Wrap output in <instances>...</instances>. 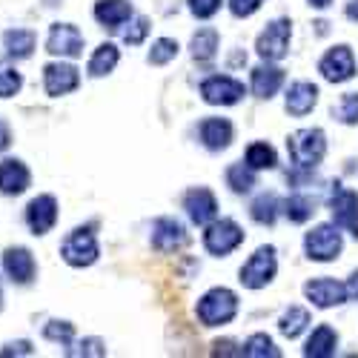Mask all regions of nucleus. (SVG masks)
Instances as JSON below:
<instances>
[{
    "instance_id": "20e7f679",
    "label": "nucleus",
    "mask_w": 358,
    "mask_h": 358,
    "mask_svg": "<svg viewBox=\"0 0 358 358\" xmlns=\"http://www.w3.org/2000/svg\"><path fill=\"white\" fill-rule=\"evenodd\" d=\"M278 273V255H275V247H258L241 266L238 273V281H241L247 289H264L266 284H273Z\"/></svg>"
},
{
    "instance_id": "72a5a7b5",
    "label": "nucleus",
    "mask_w": 358,
    "mask_h": 358,
    "mask_svg": "<svg viewBox=\"0 0 358 358\" xmlns=\"http://www.w3.org/2000/svg\"><path fill=\"white\" fill-rule=\"evenodd\" d=\"M333 117L344 127H355L358 124V92L341 95V101L333 106Z\"/></svg>"
},
{
    "instance_id": "2eb2a0df",
    "label": "nucleus",
    "mask_w": 358,
    "mask_h": 358,
    "mask_svg": "<svg viewBox=\"0 0 358 358\" xmlns=\"http://www.w3.org/2000/svg\"><path fill=\"white\" fill-rule=\"evenodd\" d=\"M26 224L35 235H46L52 232V227L57 224V201L55 195H38L29 201L26 206Z\"/></svg>"
},
{
    "instance_id": "37998d69",
    "label": "nucleus",
    "mask_w": 358,
    "mask_h": 358,
    "mask_svg": "<svg viewBox=\"0 0 358 358\" xmlns=\"http://www.w3.org/2000/svg\"><path fill=\"white\" fill-rule=\"evenodd\" d=\"M347 292H350V298H358V270L350 275V281H347Z\"/></svg>"
},
{
    "instance_id": "a211bd4d",
    "label": "nucleus",
    "mask_w": 358,
    "mask_h": 358,
    "mask_svg": "<svg viewBox=\"0 0 358 358\" xmlns=\"http://www.w3.org/2000/svg\"><path fill=\"white\" fill-rule=\"evenodd\" d=\"M43 86L52 98H61L69 95L80 86V72L72 64H49L43 69Z\"/></svg>"
},
{
    "instance_id": "9b49d317",
    "label": "nucleus",
    "mask_w": 358,
    "mask_h": 358,
    "mask_svg": "<svg viewBox=\"0 0 358 358\" xmlns=\"http://www.w3.org/2000/svg\"><path fill=\"white\" fill-rule=\"evenodd\" d=\"M304 295L307 301L318 310H333V307H341L350 292H347V284L336 281V278H313L304 284Z\"/></svg>"
},
{
    "instance_id": "412c9836",
    "label": "nucleus",
    "mask_w": 358,
    "mask_h": 358,
    "mask_svg": "<svg viewBox=\"0 0 358 358\" xmlns=\"http://www.w3.org/2000/svg\"><path fill=\"white\" fill-rule=\"evenodd\" d=\"M29 184H32V172H29V166L23 161H17V158L0 161V192L20 195L29 189Z\"/></svg>"
},
{
    "instance_id": "ea45409f",
    "label": "nucleus",
    "mask_w": 358,
    "mask_h": 358,
    "mask_svg": "<svg viewBox=\"0 0 358 358\" xmlns=\"http://www.w3.org/2000/svg\"><path fill=\"white\" fill-rule=\"evenodd\" d=\"M264 0H229V12L235 17H252L261 9Z\"/></svg>"
},
{
    "instance_id": "e433bc0d",
    "label": "nucleus",
    "mask_w": 358,
    "mask_h": 358,
    "mask_svg": "<svg viewBox=\"0 0 358 358\" xmlns=\"http://www.w3.org/2000/svg\"><path fill=\"white\" fill-rule=\"evenodd\" d=\"M146 35H149V20H146L143 15H138V17H132L129 29H124V43L138 46V43L146 41Z\"/></svg>"
},
{
    "instance_id": "0eeeda50",
    "label": "nucleus",
    "mask_w": 358,
    "mask_h": 358,
    "mask_svg": "<svg viewBox=\"0 0 358 358\" xmlns=\"http://www.w3.org/2000/svg\"><path fill=\"white\" fill-rule=\"evenodd\" d=\"M61 255L69 266H92L101 255V247H98V238H95L92 227L72 229L61 244Z\"/></svg>"
},
{
    "instance_id": "4be33fe9",
    "label": "nucleus",
    "mask_w": 358,
    "mask_h": 358,
    "mask_svg": "<svg viewBox=\"0 0 358 358\" xmlns=\"http://www.w3.org/2000/svg\"><path fill=\"white\" fill-rule=\"evenodd\" d=\"M95 20L106 29H121L127 20H132V3L129 0H98Z\"/></svg>"
},
{
    "instance_id": "79ce46f5",
    "label": "nucleus",
    "mask_w": 358,
    "mask_h": 358,
    "mask_svg": "<svg viewBox=\"0 0 358 358\" xmlns=\"http://www.w3.org/2000/svg\"><path fill=\"white\" fill-rule=\"evenodd\" d=\"M235 347V341H215V355H244L241 350H232Z\"/></svg>"
},
{
    "instance_id": "cd10ccee",
    "label": "nucleus",
    "mask_w": 358,
    "mask_h": 358,
    "mask_svg": "<svg viewBox=\"0 0 358 358\" xmlns=\"http://www.w3.org/2000/svg\"><path fill=\"white\" fill-rule=\"evenodd\" d=\"M244 164L247 166H252L255 172H261V169H275V164H278V155H275V149L266 143V141H255V143H250L247 146V152H244Z\"/></svg>"
},
{
    "instance_id": "473e14b6",
    "label": "nucleus",
    "mask_w": 358,
    "mask_h": 358,
    "mask_svg": "<svg viewBox=\"0 0 358 358\" xmlns=\"http://www.w3.org/2000/svg\"><path fill=\"white\" fill-rule=\"evenodd\" d=\"M178 41H172V38H158L155 43H152V49H149V55H146V61L152 64V66H166L169 61H175L178 57Z\"/></svg>"
},
{
    "instance_id": "49530a36",
    "label": "nucleus",
    "mask_w": 358,
    "mask_h": 358,
    "mask_svg": "<svg viewBox=\"0 0 358 358\" xmlns=\"http://www.w3.org/2000/svg\"><path fill=\"white\" fill-rule=\"evenodd\" d=\"M307 3H310L313 9H327V6L333 3V0H307Z\"/></svg>"
},
{
    "instance_id": "393cba45",
    "label": "nucleus",
    "mask_w": 358,
    "mask_h": 358,
    "mask_svg": "<svg viewBox=\"0 0 358 358\" xmlns=\"http://www.w3.org/2000/svg\"><path fill=\"white\" fill-rule=\"evenodd\" d=\"M117 64H121V49H117L115 43H101V46L92 52V57H89L86 72L92 75V78H103V75L115 72Z\"/></svg>"
},
{
    "instance_id": "aec40b11",
    "label": "nucleus",
    "mask_w": 358,
    "mask_h": 358,
    "mask_svg": "<svg viewBox=\"0 0 358 358\" xmlns=\"http://www.w3.org/2000/svg\"><path fill=\"white\" fill-rule=\"evenodd\" d=\"M198 138L210 152H224L235 138V129L227 117H203L201 127H198Z\"/></svg>"
},
{
    "instance_id": "58836bf2",
    "label": "nucleus",
    "mask_w": 358,
    "mask_h": 358,
    "mask_svg": "<svg viewBox=\"0 0 358 358\" xmlns=\"http://www.w3.org/2000/svg\"><path fill=\"white\" fill-rule=\"evenodd\" d=\"M66 355H106V344L101 338H83L78 347H69Z\"/></svg>"
},
{
    "instance_id": "f3484780",
    "label": "nucleus",
    "mask_w": 358,
    "mask_h": 358,
    "mask_svg": "<svg viewBox=\"0 0 358 358\" xmlns=\"http://www.w3.org/2000/svg\"><path fill=\"white\" fill-rule=\"evenodd\" d=\"M3 270L6 275L15 281V284H32L35 275H38V264H35V255L29 252L26 247H12L3 252Z\"/></svg>"
},
{
    "instance_id": "de8ad7c7",
    "label": "nucleus",
    "mask_w": 358,
    "mask_h": 358,
    "mask_svg": "<svg viewBox=\"0 0 358 358\" xmlns=\"http://www.w3.org/2000/svg\"><path fill=\"white\" fill-rule=\"evenodd\" d=\"M0 298H3V295H0Z\"/></svg>"
},
{
    "instance_id": "c03bdc74",
    "label": "nucleus",
    "mask_w": 358,
    "mask_h": 358,
    "mask_svg": "<svg viewBox=\"0 0 358 358\" xmlns=\"http://www.w3.org/2000/svg\"><path fill=\"white\" fill-rule=\"evenodd\" d=\"M9 141H12V135H9V127L0 121V149H6L9 146Z\"/></svg>"
},
{
    "instance_id": "f257e3e1",
    "label": "nucleus",
    "mask_w": 358,
    "mask_h": 358,
    "mask_svg": "<svg viewBox=\"0 0 358 358\" xmlns=\"http://www.w3.org/2000/svg\"><path fill=\"white\" fill-rule=\"evenodd\" d=\"M287 152L289 161L295 164V169H315L324 155H327V135L318 127H304V129H295L287 138Z\"/></svg>"
},
{
    "instance_id": "1a4fd4ad",
    "label": "nucleus",
    "mask_w": 358,
    "mask_h": 358,
    "mask_svg": "<svg viewBox=\"0 0 358 358\" xmlns=\"http://www.w3.org/2000/svg\"><path fill=\"white\" fill-rule=\"evenodd\" d=\"M330 213H333V224L338 229L350 232L358 241V192L336 184V189L330 195Z\"/></svg>"
},
{
    "instance_id": "6e6552de",
    "label": "nucleus",
    "mask_w": 358,
    "mask_h": 358,
    "mask_svg": "<svg viewBox=\"0 0 358 358\" xmlns=\"http://www.w3.org/2000/svg\"><path fill=\"white\" fill-rule=\"evenodd\" d=\"M318 72L327 83H347L355 78L358 66H355V55L347 43H338L327 52L321 61H318Z\"/></svg>"
},
{
    "instance_id": "c756f323",
    "label": "nucleus",
    "mask_w": 358,
    "mask_h": 358,
    "mask_svg": "<svg viewBox=\"0 0 358 358\" xmlns=\"http://www.w3.org/2000/svg\"><path fill=\"white\" fill-rule=\"evenodd\" d=\"M227 187H229L235 195L252 192V187H255V169L247 166V164H232V166L227 169Z\"/></svg>"
},
{
    "instance_id": "ddd939ff",
    "label": "nucleus",
    "mask_w": 358,
    "mask_h": 358,
    "mask_svg": "<svg viewBox=\"0 0 358 358\" xmlns=\"http://www.w3.org/2000/svg\"><path fill=\"white\" fill-rule=\"evenodd\" d=\"M189 241L187 227L178 221V218H158L152 224V247L164 255H172L178 250H184Z\"/></svg>"
},
{
    "instance_id": "9d476101",
    "label": "nucleus",
    "mask_w": 358,
    "mask_h": 358,
    "mask_svg": "<svg viewBox=\"0 0 358 358\" xmlns=\"http://www.w3.org/2000/svg\"><path fill=\"white\" fill-rule=\"evenodd\" d=\"M244 95H247L244 83L229 75H213L201 83V98L213 106H235L238 101H244Z\"/></svg>"
},
{
    "instance_id": "f8f14e48",
    "label": "nucleus",
    "mask_w": 358,
    "mask_h": 358,
    "mask_svg": "<svg viewBox=\"0 0 358 358\" xmlns=\"http://www.w3.org/2000/svg\"><path fill=\"white\" fill-rule=\"evenodd\" d=\"M46 52L57 57H80L83 55V35L72 23H55L46 38Z\"/></svg>"
},
{
    "instance_id": "c85d7f7f",
    "label": "nucleus",
    "mask_w": 358,
    "mask_h": 358,
    "mask_svg": "<svg viewBox=\"0 0 358 358\" xmlns=\"http://www.w3.org/2000/svg\"><path fill=\"white\" fill-rule=\"evenodd\" d=\"M310 327V313L304 310V307H289L284 315H281V321H278V330H281V336L284 338H298L304 330Z\"/></svg>"
},
{
    "instance_id": "a878e982",
    "label": "nucleus",
    "mask_w": 358,
    "mask_h": 358,
    "mask_svg": "<svg viewBox=\"0 0 358 358\" xmlns=\"http://www.w3.org/2000/svg\"><path fill=\"white\" fill-rule=\"evenodd\" d=\"M38 38L32 29H9V32L3 35V46H6V55L9 57H17V61H23V57L32 55Z\"/></svg>"
},
{
    "instance_id": "bb28decb",
    "label": "nucleus",
    "mask_w": 358,
    "mask_h": 358,
    "mask_svg": "<svg viewBox=\"0 0 358 358\" xmlns=\"http://www.w3.org/2000/svg\"><path fill=\"white\" fill-rule=\"evenodd\" d=\"M278 210H281V201H278V195H273V192H264V195H258V198L250 203V215H252V221L261 224V227H273V224L278 221Z\"/></svg>"
},
{
    "instance_id": "dca6fc26",
    "label": "nucleus",
    "mask_w": 358,
    "mask_h": 358,
    "mask_svg": "<svg viewBox=\"0 0 358 358\" xmlns=\"http://www.w3.org/2000/svg\"><path fill=\"white\" fill-rule=\"evenodd\" d=\"M284 86V69L275 66V61H264L261 66L252 69V78H250V89L252 95L261 98V101H270L278 95V89Z\"/></svg>"
},
{
    "instance_id": "39448f33",
    "label": "nucleus",
    "mask_w": 358,
    "mask_h": 358,
    "mask_svg": "<svg viewBox=\"0 0 358 358\" xmlns=\"http://www.w3.org/2000/svg\"><path fill=\"white\" fill-rule=\"evenodd\" d=\"M244 244V229L238 227L232 218H215L203 227V247L210 255L224 258L229 252H235Z\"/></svg>"
},
{
    "instance_id": "a18cd8bd",
    "label": "nucleus",
    "mask_w": 358,
    "mask_h": 358,
    "mask_svg": "<svg viewBox=\"0 0 358 358\" xmlns=\"http://www.w3.org/2000/svg\"><path fill=\"white\" fill-rule=\"evenodd\" d=\"M344 15H347L350 20H358V0H350L347 9H344Z\"/></svg>"
},
{
    "instance_id": "4468645a",
    "label": "nucleus",
    "mask_w": 358,
    "mask_h": 358,
    "mask_svg": "<svg viewBox=\"0 0 358 358\" xmlns=\"http://www.w3.org/2000/svg\"><path fill=\"white\" fill-rule=\"evenodd\" d=\"M184 210H187V215H189L192 224L206 227L210 221L218 218V201H215L213 189H206V187H192V189L184 195Z\"/></svg>"
},
{
    "instance_id": "6ab92c4d",
    "label": "nucleus",
    "mask_w": 358,
    "mask_h": 358,
    "mask_svg": "<svg viewBox=\"0 0 358 358\" xmlns=\"http://www.w3.org/2000/svg\"><path fill=\"white\" fill-rule=\"evenodd\" d=\"M318 103V86L310 83V80H295L289 83L287 95H284V109L292 115V117H304L315 109Z\"/></svg>"
},
{
    "instance_id": "f704fd0d",
    "label": "nucleus",
    "mask_w": 358,
    "mask_h": 358,
    "mask_svg": "<svg viewBox=\"0 0 358 358\" xmlns=\"http://www.w3.org/2000/svg\"><path fill=\"white\" fill-rule=\"evenodd\" d=\"M43 338L55 341V344H61V347H69L75 341V327L69 321H49L43 327Z\"/></svg>"
},
{
    "instance_id": "b1692460",
    "label": "nucleus",
    "mask_w": 358,
    "mask_h": 358,
    "mask_svg": "<svg viewBox=\"0 0 358 358\" xmlns=\"http://www.w3.org/2000/svg\"><path fill=\"white\" fill-rule=\"evenodd\" d=\"M218 46H221V35L215 32L213 26H203L189 41V55H192V61L206 64V61H213V57L218 55Z\"/></svg>"
},
{
    "instance_id": "2f4dec72",
    "label": "nucleus",
    "mask_w": 358,
    "mask_h": 358,
    "mask_svg": "<svg viewBox=\"0 0 358 358\" xmlns=\"http://www.w3.org/2000/svg\"><path fill=\"white\" fill-rule=\"evenodd\" d=\"M244 355H247V358H278L281 350L275 347V341L266 336V333H255V336L247 338V344H244Z\"/></svg>"
},
{
    "instance_id": "4c0bfd02",
    "label": "nucleus",
    "mask_w": 358,
    "mask_h": 358,
    "mask_svg": "<svg viewBox=\"0 0 358 358\" xmlns=\"http://www.w3.org/2000/svg\"><path fill=\"white\" fill-rule=\"evenodd\" d=\"M189 3V12L198 17V20H210L213 15H218L224 0H187Z\"/></svg>"
},
{
    "instance_id": "f03ea898",
    "label": "nucleus",
    "mask_w": 358,
    "mask_h": 358,
    "mask_svg": "<svg viewBox=\"0 0 358 358\" xmlns=\"http://www.w3.org/2000/svg\"><path fill=\"white\" fill-rule=\"evenodd\" d=\"M195 315L203 327H224L238 315V295L227 287L206 289L195 304Z\"/></svg>"
},
{
    "instance_id": "423d86ee",
    "label": "nucleus",
    "mask_w": 358,
    "mask_h": 358,
    "mask_svg": "<svg viewBox=\"0 0 358 358\" xmlns=\"http://www.w3.org/2000/svg\"><path fill=\"white\" fill-rule=\"evenodd\" d=\"M289 41H292V20L289 17H275L266 23V29L255 41V52L261 61H281L289 52Z\"/></svg>"
},
{
    "instance_id": "c9c22d12",
    "label": "nucleus",
    "mask_w": 358,
    "mask_h": 358,
    "mask_svg": "<svg viewBox=\"0 0 358 358\" xmlns=\"http://www.w3.org/2000/svg\"><path fill=\"white\" fill-rule=\"evenodd\" d=\"M20 86H23V78L17 69L12 66H0V98H12L20 92Z\"/></svg>"
},
{
    "instance_id": "7c9ffc66",
    "label": "nucleus",
    "mask_w": 358,
    "mask_h": 358,
    "mask_svg": "<svg viewBox=\"0 0 358 358\" xmlns=\"http://www.w3.org/2000/svg\"><path fill=\"white\" fill-rule=\"evenodd\" d=\"M284 215L292 221V224H307L313 215H315V201L307 198V195H289L284 201Z\"/></svg>"
},
{
    "instance_id": "5701e85b",
    "label": "nucleus",
    "mask_w": 358,
    "mask_h": 358,
    "mask_svg": "<svg viewBox=\"0 0 358 358\" xmlns=\"http://www.w3.org/2000/svg\"><path fill=\"white\" fill-rule=\"evenodd\" d=\"M336 347H338V333L330 324H318L304 344V355L307 358H330V355H336Z\"/></svg>"
},
{
    "instance_id": "7ed1b4c3",
    "label": "nucleus",
    "mask_w": 358,
    "mask_h": 358,
    "mask_svg": "<svg viewBox=\"0 0 358 358\" xmlns=\"http://www.w3.org/2000/svg\"><path fill=\"white\" fill-rule=\"evenodd\" d=\"M344 250V238L336 224H318L304 235V255L315 264H330L341 255Z\"/></svg>"
},
{
    "instance_id": "a19ab883",
    "label": "nucleus",
    "mask_w": 358,
    "mask_h": 358,
    "mask_svg": "<svg viewBox=\"0 0 358 358\" xmlns=\"http://www.w3.org/2000/svg\"><path fill=\"white\" fill-rule=\"evenodd\" d=\"M32 344L29 341H15V344H6L3 350H0V358H6V355H32Z\"/></svg>"
}]
</instances>
